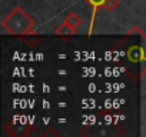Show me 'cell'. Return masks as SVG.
<instances>
[{"mask_svg": "<svg viewBox=\"0 0 146 137\" xmlns=\"http://www.w3.org/2000/svg\"><path fill=\"white\" fill-rule=\"evenodd\" d=\"M119 0H105V9L108 10V12H112V10H115L117 6H119Z\"/></svg>", "mask_w": 146, "mask_h": 137, "instance_id": "7", "label": "cell"}, {"mask_svg": "<svg viewBox=\"0 0 146 137\" xmlns=\"http://www.w3.org/2000/svg\"><path fill=\"white\" fill-rule=\"evenodd\" d=\"M126 57L132 63H140L145 59V51L140 46H130L126 50Z\"/></svg>", "mask_w": 146, "mask_h": 137, "instance_id": "2", "label": "cell"}, {"mask_svg": "<svg viewBox=\"0 0 146 137\" xmlns=\"http://www.w3.org/2000/svg\"><path fill=\"white\" fill-rule=\"evenodd\" d=\"M23 41L26 43L27 47H36L40 41H42V37L40 36H36V34H26V36H22Z\"/></svg>", "mask_w": 146, "mask_h": 137, "instance_id": "6", "label": "cell"}, {"mask_svg": "<svg viewBox=\"0 0 146 137\" xmlns=\"http://www.w3.org/2000/svg\"><path fill=\"white\" fill-rule=\"evenodd\" d=\"M83 2H86L92 7V17H90V27H89V34H90L92 33V29H93V24H95L96 14L105 6V0H83Z\"/></svg>", "mask_w": 146, "mask_h": 137, "instance_id": "3", "label": "cell"}, {"mask_svg": "<svg viewBox=\"0 0 146 137\" xmlns=\"http://www.w3.org/2000/svg\"><path fill=\"white\" fill-rule=\"evenodd\" d=\"M2 27L12 36L15 37H22L26 34L33 33L35 27V20L19 6H16L3 20H2Z\"/></svg>", "mask_w": 146, "mask_h": 137, "instance_id": "1", "label": "cell"}, {"mask_svg": "<svg viewBox=\"0 0 146 137\" xmlns=\"http://www.w3.org/2000/svg\"><path fill=\"white\" fill-rule=\"evenodd\" d=\"M63 22H66L70 27H73V29H78L80 24H82V19L76 14V13H67L66 14V17L63 19Z\"/></svg>", "mask_w": 146, "mask_h": 137, "instance_id": "5", "label": "cell"}, {"mask_svg": "<svg viewBox=\"0 0 146 137\" xmlns=\"http://www.w3.org/2000/svg\"><path fill=\"white\" fill-rule=\"evenodd\" d=\"M54 34L59 36V37H72V36L76 34V29L70 27L66 22H62V23L57 26V29L54 30Z\"/></svg>", "mask_w": 146, "mask_h": 137, "instance_id": "4", "label": "cell"}]
</instances>
